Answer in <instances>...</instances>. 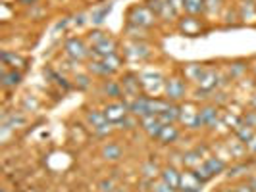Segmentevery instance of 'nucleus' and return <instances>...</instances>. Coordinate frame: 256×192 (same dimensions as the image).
I'll return each mask as SVG.
<instances>
[{"label": "nucleus", "mask_w": 256, "mask_h": 192, "mask_svg": "<svg viewBox=\"0 0 256 192\" xmlns=\"http://www.w3.org/2000/svg\"><path fill=\"white\" fill-rule=\"evenodd\" d=\"M66 54L70 56V58H74V60H85L87 56L90 54V50L87 48V44L81 40V38H70V40H66V46H64Z\"/></svg>", "instance_id": "7"}, {"label": "nucleus", "mask_w": 256, "mask_h": 192, "mask_svg": "<svg viewBox=\"0 0 256 192\" xmlns=\"http://www.w3.org/2000/svg\"><path fill=\"white\" fill-rule=\"evenodd\" d=\"M241 119H243L244 125H248V127L256 129V110H252V112H246V114H244Z\"/></svg>", "instance_id": "37"}, {"label": "nucleus", "mask_w": 256, "mask_h": 192, "mask_svg": "<svg viewBox=\"0 0 256 192\" xmlns=\"http://www.w3.org/2000/svg\"><path fill=\"white\" fill-rule=\"evenodd\" d=\"M250 69H252V73H254V75H256V60H254V62H252V64H250Z\"/></svg>", "instance_id": "43"}, {"label": "nucleus", "mask_w": 256, "mask_h": 192, "mask_svg": "<svg viewBox=\"0 0 256 192\" xmlns=\"http://www.w3.org/2000/svg\"><path fill=\"white\" fill-rule=\"evenodd\" d=\"M100 192H114L116 191V187H114V183L110 179H104V181H100Z\"/></svg>", "instance_id": "38"}, {"label": "nucleus", "mask_w": 256, "mask_h": 192, "mask_svg": "<svg viewBox=\"0 0 256 192\" xmlns=\"http://www.w3.org/2000/svg\"><path fill=\"white\" fill-rule=\"evenodd\" d=\"M152 52L150 48L144 44V42H139V40H131L128 42L126 46H124V56L128 58V60H133V62H142V60H146L148 56H150Z\"/></svg>", "instance_id": "4"}, {"label": "nucleus", "mask_w": 256, "mask_h": 192, "mask_svg": "<svg viewBox=\"0 0 256 192\" xmlns=\"http://www.w3.org/2000/svg\"><path fill=\"white\" fill-rule=\"evenodd\" d=\"M87 121H89V125L92 127V131H94L96 135H106V133H110V121L106 119V115H104L102 112L90 110L89 114H87Z\"/></svg>", "instance_id": "12"}, {"label": "nucleus", "mask_w": 256, "mask_h": 192, "mask_svg": "<svg viewBox=\"0 0 256 192\" xmlns=\"http://www.w3.org/2000/svg\"><path fill=\"white\" fill-rule=\"evenodd\" d=\"M89 71L92 73V75H98V77H108L112 75V71L104 65L102 60H94V62H90L89 64Z\"/></svg>", "instance_id": "29"}, {"label": "nucleus", "mask_w": 256, "mask_h": 192, "mask_svg": "<svg viewBox=\"0 0 256 192\" xmlns=\"http://www.w3.org/2000/svg\"><path fill=\"white\" fill-rule=\"evenodd\" d=\"M122 83V89H124V96H128V98H139L142 96L141 94V79L139 75H135V73H128V75H124V79L120 81Z\"/></svg>", "instance_id": "6"}, {"label": "nucleus", "mask_w": 256, "mask_h": 192, "mask_svg": "<svg viewBox=\"0 0 256 192\" xmlns=\"http://www.w3.org/2000/svg\"><path fill=\"white\" fill-rule=\"evenodd\" d=\"M246 148H248V152L254 154V156H256V135H254V139H252V141L246 144Z\"/></svg>", "instance_id": "40"}, {"label": "nucleus", "mask_w": 256, "mask_h": 192, "mask_svg": "<svg viewBox=\"0 0 256 192\" xmlns=\"http://www.w3.org/2000/svg\"><path fill=\"white\" fill-rule=\"evenodd\" d=\"M202 187V183L196 179V175L192 173V169H187L181 173V181H180V189L178 192H198Z\"/></svg>", "instance_id": "13"}, {"label": "nucleus", "mask_w": 256, "mask_h": 192, "mask_svg": "<svg viewBox=\"0 0 256 192\" xmlns=\"http://www.w3.org/2000/svg\"><path fill=\"white\" fill-rule=\"evenodd\" d=\"M216 192H237V191H235V189H228V187H226V189H220V191H216Z\"/></svg>", "instance_id": "42"}, {"label": "nucleus", "mask_w": 256, "mask_h": 192, "mask_svg": "<svg viewBox=\"0 0 256 192\" xmlns=\"http://www.w3.org/2000/svg\"><path fill=\"white\" fill-rule=\"evenodd\" d=\"M2 62H4V65H10L12 69L26 64V60L22 56H16V54H10V52H2Z\"/></svg>", "instance_id": "30"}, {"label": "nucleus", "mask_w": 256, "mask_h": 192, "mask_svg": "<svg viewBox=\"0 0 256 192\" xmlns=\"http://www.w3.org/2000/svg\"><path fill=\"white\" fill-rule=\"evenodd\" d=\"M202 69H204V65H200V64H187L183 67V75H185L187 81H194V83H196L200 73H202Z\"/></svg>", "instance_id": "27"}, {"label": "nucleus", "mask_w": 256, "mask_h": 192, "mask_svg": "<svg viewBox=\"0 0 256 192\" xmlns=\"http://www.w3.org/2000/svg\"><path fill=\"white\" fill-rule=\"evenodd\" d=\"M128 19H129V25L133 27H139V29H148L156 23L158 15L144 4V6H133L128 13Z\"/></svg>", "instance_id": "1"}, {"label": "nucleus", "mask_w": 256, "mask_h": 192, "mask_svg": "<svg viewBox=\"0 0 256 192\" xmlns=\"http://www.w3.org/2000/svg\"><path fill=\"white\" fill-rule=\"evenodd\" d=\"M100 154H102V158L106 162H118V160H122L124 150H122V146H120L118 142H108V144L102 146Z\"/></svg>", "instance_id": "19"}, {"label": "nucleus", "mask_w": 256, "mask_h": 192, "mask_svg": "<svg viewBox=\"0 0 256 192\" xmlns=\"http://www.w3.org/2000/svg\"><path fill=\"white\" fill-rule=\"evenodd\" d=\"M152 192H178L176 189H172L168 183H164L162 179L152 181Z\"/></svg>", "instance_id": "35"}, {"label": "nucleus", "mask_w": 256, "mask_h": 192, "mask_svg": "<svg viewBox=\"0 0 256 192\" xmlns=\"http://www.w3.org/2000/svg\"><path fill=\"white\" fill-rule=\"evenodd\" d=\"M180 121L181 123H185V127L187 129H200L202 127L200 117H198V110H196L192 104H185V106H181Z\"/></svg>", "instance_id": "10"}, {"label": "nucleus", "mask_w": 256, "mask_h": 192, "mask_svg": "<svg viewBox=\"0 0 256 192\" xmlns=\"http://www.w3.org/2000/svg\"><path fill=\"white\" fill-rule=\"evenodd\" d=\"M20 81H22V75H20L16 69H10V71H4V73H2V87H4V89L18 87Z\"/></svg>", "instance_id": "26"}, {"label": "nucleus", "mask_w": 256, "mask_h": 192, "mask_svg": "<svg viewBox=\"0 0 256 192\" xmlns=\"http://www.w3.org/2000/svg\"><path fill=\"white\" fill-rule=\"evenodd\" d=\"M198 117H200V123H202V127H210V125H214V123L218 121L220 112H218V108H216V106L208 104V106H202V108H198Z\"/></svg>", "instance_id": "17"}, {"label": "nucleus", "mask_w": 256, "mask_h": 192, "mask_svg": "<svg viewBox=\"0 0 256 192\" xmlns=\"http://www.w3.org/2000/svg\"><path fill=\"white\" fill-rule=\"evenodd\" d=\"M202 167L210 173V177L214 179L216 175L224 173V171L228 169V164H226L220 156H208V158H204V162H202Z\"/></svg>", "instance_id": "16"}, {"label": "nucleus", "mask_w": 256, "mask_h": 192, "mask_svg": "<svg viewBox=\"0 0 256 192\" xmlns=\"http://www.w3.org/2000/svg\"><path fill=\"white\" fill-rule=\"evenodd\" d=\"M141 129L150 137V139H158V135L162 133L164 123L156 117V115H148V117H142L141 119Z\"/></svg>", "instance_id": "15"}, {"label": "nucleus", "mask_w": 256, "mask_h": 192, "mask_svg": "<svg viewBox=\"0 0 256 192\" xmlns=\"http://www.w3.org/2000/svg\"><path fill=\"white\" fill-rule=\"evenodd\" d=\"M102 114L106 115V119L110 123H122L131 112H129V102L124 100H114V102H108L104 106Z\"/></svg>", "instance_id": "3"}, {"label": "nucleus", "mask_w": 256, "mask_h": 192, "mask_svg": "<svg viewBox=\"0 0 256 192\" xmlns=\"http://www.w3.org/2000/svg\"><path fill=\"white\" fill-rule=\"evenodd\" d=\"M228 150H230V156L231 158H235V160H243V156L246 154V144L241 142L237 137H233V141L228 142Z\"/></svg>", "instance_id": "25"}, {"label": "nucleus", "mask_w": 256, "mask_h": 192, "mask_svg": "<svg viewBox=\"0 0 256 192\" xmlns=\"http://www.w3.org/2000/svg\"><path fill=\"white\" fill-rule=\"evenodd\" d=\"M160 179L168 183L172 189H180V181H181V173L176 169L174 166H168V167H162V171H160Z\"/></svg>", "instance_id": "18"}, {"label": "nucleus", "mask_w": 256, "mask_h": 192, "mask_svg": "<svg viewBox=\"0 0 256 192\" xmlns=\"http://www.w3.org/2000/svg\"><path fill=\"white\" fill-rule=\"evenodd\" d=\"M233 133H235V137L239 139L241 142H244V144H248V142L254 139V135H256V129L252 127H248V125H244L243 121L237 125V127L233 129Z\"/></svg>", "instance_id": "23"}, {"label": "nucleus", "mask_w": 256, "mask_h": 192, "mask_svg": "<svg viewBox=\"0 0 256 192\" xmlns=\"http://www.w3.org/2000/svg\"><path fill=\"white\" fill-rule=\"evenodd\" d=\"M146 6H148L160 19H164V21H172V19L178 17V13L174 12V8H172V4H170V0H148Z\"/></svg>", "instance_id": "8"}, {"label": "nucleus", "mask_w": 256, "mask_h": 192, "mask_svg": "<svg viewBox=\"0 0 256 192\" xmlns=\"http://www.w3.org/2000/svg\"><path fill=\"white\" fill-rule=\"evenodd\" d=\"M178 139H180V129L176 127V125H164L162 133L158 135L156 141H160L162 144H172V142H176Z\"/></svg>", "instance_id": "22"}, {"label": "nucleus", "mask_w": 256, "mask_h": 192, "mask_svg": "<svg viewBox=\"0 0 256 192\" xmlns=\"http://www.w3.org/2000/svg\"><path fill=\"white\" fill-rule=\"evenodd\" d=\"M248 67H250V65L246 64V62H233V65L230 67V71L233 77H239L241 73H244Z\"/></svg>", "instance_id": "33"}, {"label": "nucleus", "mask_w": 256, "mask_h": 192, "mask_svg": "<svg viewBox=\"0 0 256 192\" xmlns=\"http://www.w3.org/2000/svg\"><path fill=\"white\" fill-rule=\"evenodd\" d=\"M243 171H246V164L241 162L239 166L230 167V169H228V177H230V179H237V177H241V175H243Z\"/></svg>", "instance_id": "34"}, {"label": "nucleus", "mask_w": 256, "mask_h": 192, "mask_svg": "<svg viewBox=\"0 0 256 192\" xmlns=\"http://www.w3.org/2000/svg\"><path fill=\"white\" fill-rule=\"evenodd\" d=\"M90 54H92V56H96L98 60L108 58V56H112V54H118V42H116L112 37H106L104 40H100V42L92 44Z\"/></svg>", "instance_id": "11"}, {"label": "nucleus", "mask_w": 256, "mask_h": 192, "mask_svg": "<svg viewBox=\"0 0 256 192\" xmlns=\"http://www.w3.org/2000/svg\"><path fill=\"white\" fill-rule=\"evenodd\" d=\"M4 192H8V191H4Z\"/></svg>", "instance_id": "45"}, {"label": "nucleus", "mask_w": 256, "mask_h": 192, "mask_svg": "<svg viewBox=\"0 0 256 192\" xmlns=\"http://www.w3.org/2000/svg\"><path fill=\"white\" fill-rule=\"evenodd\" d=\"M183 8L189 15H200L206 12V0H183Z\"/></svg>", "instance_id": "24"}, {"label": "nucleus", "mask_w": 256, "mask_h": 192, "mask_svg": "<svg viewBox=\"0 0 256 192\" xmlns=\"http://www.w3.org/2000/svg\"><path fill=\"white\" fill-rule=\"evenodd\" d=\"M102 92L110 98L116 100H122L124 98V89H122V83L120 81H112V79H106L102 83Z\"/></svg>", "instance_id": "20"}, {"label": "nucleus", "mask_w": 256, "mask_h": 192, "mask_svg": "<svg viewBox=\"0 0 256 192\" xmlns=\"http://www.w3.org/2000/svg\"><path fill=\"white\" fill-rule=\"evenodd\" d=\"M222 4H224V0H206V12L208 13L220 12Z\"/></svg>", "instance_id": "36"}, {"label": "nucleus", "mask_w": 256, "mask_h": 192, "mask_svg": "<svg viewBox=\"0 0 256 192\" xmlns=\"http://www.w3.org/2000/svg\"><path fill=\"white\" fill-rule=\"evenodd\" d=\"M246 183L252 187V191L256 192V175H250V177H246Z\"/></svg>", "instance_id": "41"}, {"label": "nucleus", "mask_w": 256, "mask_h": 192, "mask_svg": "<svg viewBox=\"0 0 256 192\" xmlns=\"http://www.w3.org/2000/svg\"><path fill=\"white\" fill-rule=\"evenodd\" d=\"M164 94L170 102H180L187 96V83H185V77L174 75L168 77L164 81Z\"/></svg>", "instance_id": "2"}, {"label": "nucleus", "mask_w": 256, "mask_h": 192, "mask_svg": "<svg viewBox=\"0 0 256 192\" xmlns=\"http://www.w3.org/2000/svg\"><path fill=\"white\" fill-rule=\"evenodd\" d=\"M235 191H237V192H254V191H252V187H250L246 181H244V183H239Z\"/></svg>", "instance_id": "39"}, {"label": "nucleus", "mask_w": 256, "mask_h": 192, "mask_svg": "<svg viewBox=\"0 0 256 192\" xmlns=\"http://www.w3.org/2000/svg\"><path fill=\"white\" fill-rule=\"evenodd\" d=\"M129 112L139 119L152 115V98L150 96H139V98L129 100Z\"/></svg>", "instance_id": "5"}, {"label": "nucleus", "mask_w": 256, "mask_h": 192, "mask_svg": "<svg viewBox=\"0 0 256 192\" xmlns=\"http://www.w3.org/2000/svg\"><path fill=\"white\" fill-rule=\"evenodd\" d=\"M196 85L200 87L202 90H214L220 87V71L216 67H204L202 69V73L198 77V81H196Z\"/></svg>", "instance_id": "9"}, {"label": "nucleus", "mask_w": 256, "mask_h": 192, "mask_svg": "<svg viewBox=\"0 0 256 192\" xmlns=\"http://www.w3.org/2000/svg\"><path fill=\"white\" fill-rule=\"evenodd\" d=\"M160 171H162V169L156 166L152 160H150V162H146V164L142 166V175L150 181H154L156 177H160Z\"/></svg>", "instance_id": "31"}, {"label": "nucleus", "mask_w": 256, "mask_h": 192, "mask_svg": "<svg viewBox=\"0 0 256 192\" xmlns=\"http://www.w3.org/2000/svg\"><path fill=\"white\" fill-rule=\"evenodd\" d=\"M180 115H181V106L174 102L166 112H162V114L158 115V119H160L164 125H174L176 121H180Z\"/></svg>", "instance_id": "21"}, {"label": "nucleus", "mask_w": 256, "mask_h": 192, "mask_svg": "<svg viewBox=\"0 0 256 192\" xmlns=\"http://www.w3.org/2000/svg\"><path fill=\"white\" fill-rule=\"evenodd\" d=\"M250 104H252V108L256 110V96H252V100H250Z\"/></svg>", "instance_id": "44"}, {"label": "nucleus", "mask_w": 256, "mask_h": 192, "mask_svg": "<svg viewBox=\"0 0 256 192\" xmlns=\"http://www.w3.org/2000/svg\"><path fill=\"white\" fill-rule=\"evenodd\" d=\"M104 65L114 73V71H118L120 69V64H122V58L118 56V54H112V56H108V58H102Z\"/></svg>", "instance_id": "32"}, {"label": "nucleus", "mask_w": 256, "mask_h": 192, "mask_svg": "<svg viewBox=\"0 0 256 192\" xmlns=\"http://www.w3.org/2000/svg\"><path fill=\"white\" fill-rule=\"evenodd\" d=\"M110 12H112V4H104L102 8H96L94 12L90 13V21H92L94 25H100V23L104 21V17H106Z\"/></svg>", "instance_id": "28"}, {"label": "nucleus", "mask_w": 256, "mask_h": 192, "mask_svg": "<svg viewBox=\"0 0 256 192\" xmlns=\"http://www.w3.org/2000/svg\"><path fill=\"white\" fill-rule=\"evenodd\" d=\"M180 29L181 33L189 35V37H198L202 31V23L198 17L194 15H187V17H180Z\"/></svg>", "instance_id": "14"}]
</instances>
